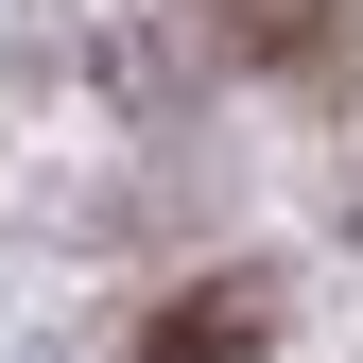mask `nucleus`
<instances>
[{"mask_svg":"<svg viewBox=\"0 0 363 363\" xmlns=\"http://www.w3.org/2000/svg\"><path fill=\"white\" fill-rule=\"evenodd\" d=\"M259 329H277V311H259L242 277H208V294H173V311H156V329H139V346H121V363H259Z\"/></svg>","mask_w":363,"mask_h":363,"instance_id":"1","label":"nucleus"},{"mask_svg":"<svg viewBox=\"0 0 363 363\" xmlns=\"http://www.w3.org/2000/svg\"><path fill=\"white\" fill-rule=\"evenodd\" d=\"M208 35H242L259 69H329V35H346V18H329V0H208Z\"/></svg>","mask_w":363,"mask_h":363,"instance_id":"2","label":"nucleus"}]
</instances>
